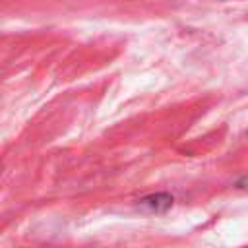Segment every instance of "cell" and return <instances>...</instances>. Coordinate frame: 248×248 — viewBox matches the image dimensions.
I'll return each mask as SVG.
<instances>
[{
  "label": "cell",
  "instance_id": "cell-1",
  "mask_svg": "<svg viewBox=\"0 0 248 248\" xmlns=\"http://www.w3.org/2000/svg\"><path fill=\"white\" fill-rule=\"evenodd\" d=\"M140 205L145 207V209H149V211L159 213V211H165V209H169V207L172 205V196H169V194L147 196V198L140 200Z\"/></svg>",
  "mask_w": 248,
  "mask_h": 248
}]
</instances>
